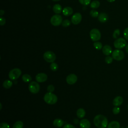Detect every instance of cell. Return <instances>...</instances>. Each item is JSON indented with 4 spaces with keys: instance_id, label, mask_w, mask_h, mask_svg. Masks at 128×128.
<instances>
[{
    "instance_id": "obj_39",
    "label": "cell",
    "mask_w": 128,
    "mask_h": 128,
    "mask_svg": "<svg viewBox=\"0 0 128 128\" xmlns=\"http://www.w3.org/2000/svg\"><path fill=\"white\" fill-rule=\"evenodd\" d=\"M4 14V11L2 10H0V16H2Z\"/></svg>"
},
{
    "instance_id": "obj_35",
    "label": "cell",
    "mask_w": 128,
    "mask_h": 128,
    "mask_svg": "<svg viewBox=\"0 0 128 128\" xmlns=\"http://www.w3.org/2000/svg\"><path fill=\"white\" fill-rule=\"evenodd\" d=\"M47 90L49 92H52L54 90V87L52 84H50L47 86Z\"/></svg>"
},
{
    "instance_id": "obj_44",
    "label": "cell",
    "mask_w": 128,
    "mask_h": 128,
    "mask_svg": "<svg viewBox=\"0 0 128 128\" xmlns=\"http://www.w3.org/2000/svg\"><path fill=\"white\" fill-rule=\"evenodd\" d=\"M127 108H128V106H127Z\"/></svg>"
},
{
    "instance_id": "obj_34",
    "label": "cell",
    "mask_w": 128,
    "mask_h": 128,
    "mask_svg": "<svg viewBox=\"0 0 128 128\" xmlns=\"http://www.w3.org/2000/svg\"><path fill=\"white\" fill-rule=\"evenodd\" d=\"M123 35H124V38L128 40V27L124 29L123 32Z\"/></svg>"
},
{
    "instance_id": "obj_42",
    "label": "cell",
    "mask_w": 128,
    "mask_h": 128,
    "mask_svg": "<svg viewBox=\"0 0 128 128\" xmlns=\"http://www.w3.org/2000/svg\"><path fill=\"white\" fill-rule=\"evenodd\" d=\"M0 110H2V104L0 103Z\"/></svg>"
},
{
    "instance_id": "obj_21",
    "label": "cell",
    "mask_w": 128,
    "mask_h": 128,
    "mask_svg": "<svg viewBox=\"0 0 128 128\" xmlns=\"http://www.w3.org/2000/svg\"><path fill=\"white\" fill-rule=\"evenodd\" d=\"M86 115V112L82 108H78L76 111V116L80 118H83Z\"/></svg>"
},
{
    "instance_id": "obj_4",
    "label": "cell",
    "mask_w": 128,
    "mask_h": 128,
    "mask_svg": "<svg viewBox=\"0 0 128 128\" xmlns=\"http://www.w3.org/2000/svg\"><path fill=\"white\" fill-rule=\"evenodd\" d=\"M22 74L21 70L18 68H14L10 70L8 74V77L11 80H16Z\"/></svg>"
},
{
    "instance_id": "obj_18",
    "label": "cell",
    "mask_w": 128,
    "mask_h": 128,
    "mask_svg": "<svg viewBox=\"0 0 128 128\" xmlns=\"http://www.w3.org/2000/svg\"><path fill=\"white\" fill-rule=\"evenodd\" d=\"M53 124L55 127L61 128L64 124V121L60 118H56L53 121Z\"/></svg>"
},
{
    "instance_id": "obj_38",
    "label": "cell",
    "mask_w": 128,
    "mask_h": 128,
    "mask_svg": "<svg viewBox=\"0 0 128 128\" xmlns=\"http://www.w3.org/2000/svg\"><path fill=\"white\" fill-rule=\"evenodd\" d=\"M63 128H76V127L71 124H67L64 125V126H63Z\"/></svg>"
},
{
    "instance_id": "obj_43",
    "label": "cell",
    "mask_w": 128,
    "mask_h": 128,
    "mask_svg": "<svg viewBox=\"0 0 128 128\" xmlns=\"http://www.w3.org/2000/svg\"><path fill=\"white\" fill-rule=\"evenodd\" d=\"M53 0L54 2H58V1H60V0Z\"/></svg>"
},
{
    "instance_id": "obj_24",
    "label": "cell",
    "mask_w": 128,
    "mask_h": 128,
    "mask_svg": "<svg viewBox=\"0 0 128 128\" xmlns=\"http://www.w3.org/2000/svg\"><path fill=\"white\" fill-rule=\"evenodd\" d=\"M22 80L24 82H28L32 80V77L30 74H26L22 76Z\"/></svg>"
},
{
    "instance_id": "obj_1",
    "label": "cell",
    "mask_w": 128,
    "mask_h": 128,
    "mask_svg": "<svg viewBox=\"0 0 128 128\" xmlns=\"http://www.w3.org/2000/svg\"><path fill=\"white\" fill-rule=\"evenodd\" d=\"M94 123L98 128H106L108 125V120L104 116L98 114L94 118Z\"/></svg>"
},
{
    "instance_id": "obj_37",
    "label": "cell",
    "mask_w": 128,
    "mask_h": 128,
    "mask_svg": "<svg viewBox=\"0 0 128 128\" xmlns=\"http://www.w3.org/2000/svg\"><path fill=\"white\" fill-rule=\"evenodd\" d=\"M6 24V19L2 16H0V26H4Z\"/></svg>"
},
{
    "instance_id": "obj_11",
    "label": "cell",
    "mask_w": 128,
    "mask_h": 128,
    "mask_svg": "<svg viewBox=\"0 0 128 128\" xmlns=\"http://www.w3.org/2000/svg\"><path fill=\"white\" fill-rule=\"evenodd\" d=\"M77 80V76L74 74H71L66 76V82L69 84H73L76 82Z\"/></svg>"
},
{
    "instance_id": "obj_41",
    "label": "cell",
    "mask_w": 128,
    "mask_h": 128,
    "mask_svg": "<svg viewBox=\"0 0 128 128\" xmlns=\"http://www.w3.org/2000/svg\"><path fill=\"white\" fill-rule=\"evenodd\" d=\"M108 2H114L115 1V0H107Z\"/></svg>"
},
{
    "instance_id": "obj_8",
    "label": "cell",
    "mask_w": 128,
    "mask_h": 128,
    "mask_svg": "<svg viewBox=\"0 0 128 128\" xmlns=\"http://www.w3.org/2000/svg\"><path fill=\"white\" fill-rule=\"evenodd\" d=\"M62 16L58 14H56L52 16L50 18V24L54 26H58L62 24Z\"/></svg>"
},
{
    "instance_id": "obj_29",
    "label": "cell",
    "mask_w": 128,
    "mask_h": 128,
    "mask_svg": "<svg viewBox=\"0 0 128 128\" xmlns=\"http://www.w3.org/2000/svg\"><path fill=\"white\" fill-rule=\"evenodd\" d=\"M50 68L51 70H52V71H56L58 70V66L57 64L53 62H52V64H50Z\"/></svg>"
},
{
    "instance_id": "obj_17",
    "label": "cell",
    "mask_w": 128,
    "mask_h": 128,
    "mask_svg": "<svg viewBox=\"0 0 128 128\" xmlns=\"http://www.w3.org/2000/svg\"><path fill=\"white\" fill-rule=\"evenodd\" d=\"M73 13V10L70 6H66L62 10V14L65 16H70Z\"/></svg>"
},
{
    "instance_id": "obj_15",
    "label": "cell",
    "mask_w": 128,
    "mask_h": 128,
    "mask_svg": "<svg viewBox=\"0 0 128 128\" xmlns=\"http://www.w3.org/2000/svg\"><path fill=\"white\" fill-rule=\"evenodd\" d=\"M123 102V98L121 96H116L113 100L112 104L115 106H120Z\"/></svg>"
},
{
    "instance_id": "obj_5",
    "label": "cell",
    "mask_w": 128,
    "mask_h": 128,
    "mask_svg": "<svg viewBox=\"0 0 128 128\" xmlns=\"http://www.w3.org/2000/svg\"><path fill=\"white\" fill-rule=\"evenodd\" d=\"M126 42L125 38H119L116 39L114 42V46L116 49H122L126 47Z\"/></svg>"
},
{
    "instance_id": "obj_36",
    "label": "cell",
    "mask_w": 128,
    "mask_h": 128,
    "mask_svg": "<svg viewBox=\"0 0 128 128\" xmlns=\"http://www.w3.org/2000/svg\"><path fill=\"white\" fill-rule=\"evenodd\" d=\"M0 128H10V126L8 123L2 122L0 124Z\"/></svg>"
},
{
    "instance_id": "obj_9",
    "label": "cell",
    "mask_w": 128,
    "mask_h": 128,
    "mask_svg": "<svg viewBox=\"0 0 128 128\" xmlns=\"http://www.w3.org/2000/svg\"><path fill=\"white\" fill-rule=\"evenodd\" d=\"M28 90L31 93L36 94L39 92L40 86L38 82H32L28 84Z\"/></svg>"
},
{
    "instance_id": "obj_40",
    "label": "cell",
    "mask_w": 128,
    "mask_h": 128,
    "mask_svg": "<svg viewBox=\"0 0 128 128\" xmlns=\"http://www.w3.org/2000/svg\"><path fill=\"white\" fill-rule=\"evenodd\" d=\"M125 48H126V52L128 54V44H127L125 47Z\"/></svg>"
},
{
    "instance_id": "obj_25",
    "label": "cell",
    "mask_w": 128,
    "mask_h": 128,
    "mask_svg": "<svg viewBox=\"0 0 128 128\" xmlns=\"http://www.w3.org/2000/svg\"><path fill=\"white\" fill-rule=\"evenodd\" d=\"M24 124L20 120H18L13 125L12 128H23Z\"/></svg>"
},
{
    "instance_id": "obj_30",
    "label": "cell",
    "mask_w": 128,
    "mask_h": 128,
    "mask_svg": "<svg viewBox=\"0 0 128 128\" xmlns=\"http://www.w3.org/2000/svg\"><path fill=\"white\" fill-rule=\"evenodd\" d=\"M70 22H71L68 20H62V23L61 24L62 26L66 28V27H68V26H70Z\"/></svg>"
},
{
    "instance_id": "obj_10",
    "label": "cell",
    "mask_w": 128,
    "mask_h": 128,
    "mask_svg": "<svg viewBox=\"0 0 128 128\" xmlns=\"http://www.w3.org/2000/svg\"><path fill=\"white\" fill-rule=\"evenodd\" d=\"M82 20V14L80 12H76L74 14L72 18H71V22L72 24L76 25L80 23Z\"/></svg>"
},
{
    "instance_id": "obj_23",
    "label": "cell",
    "mask_w": 128,
    "mask_h": 128,
    "mask_svg": "<svg viewBox=\"0 0 128 128\" xmlns=\"http://www.w3.org/2000/svg\"><path fill=\"white\" fill-rule=\"evenodd\" d=\"M12 85V82L9 80H4L2 84L3 87L6 88H11Z\"/></svg>"
},
{
    "instance_id": "obj_32",
    "label": "cell",
    "mask_w": 128,
    "mask_h": 128,
    "mask_svg": "<svg viewBox=\"0 0 128 128\" xmlns=\"http://www.w3.org/2000/svg\"><path fill=\"white\" fill-rule=\"evenodd\" d=\"M91 0H78V2L82 5L88 6L90 4Z\"/></svg>"
},
{
    "instance_id": "obj_19",
    "label": "cell",
    "mask_w": 128,
    "mask_h": 128,
    "mask_svg": "<svg viewBox=\"0 0 128 128\" xmlns=\"http://www.w3.org/2000/svg\"><path fill=\"white\" fill-rule=\"evenodd\" d=\"M108 128H120V123L116 120H114L110 122L108 126Z\"/></svg>"
},
{
    "instance_id": "obj_28",
    "label": "cell",
    "mask_w": 128,
    "mask_h": 128,
    "mask_svg": "<svg viewBox=\"0 0 128 128\" xmlns=\"http://www.w3.org/2000/svg\"><path fill=\"white\" fill-rule=\"evenodd\" d=\"M90 16H92V17L93 18H96V17H98V15H99V14H98V12L95 10H92L90 11Z\"/></svg>"
},
{
    "instance_id": "obj_31",
    "label": "cell",
    "mask_w": 128,
    "mask_h": 128,
    "mask_svg": "<svg viewBox=\"0 0 128 128\" xmlns=\"http://www.w3.org/2000/svg\"><path fill=\"white\" fill-rule=\"evenodd\" d=\"M113 58L112 56H106L105 58V59H104V60H105V62L108 64H111L112 62V60H113Z\"/></svg>"
},
{
    "instance_id": "obj_22",
    "label": "cell",
    "mask_w": 128,
    "mask_h": 128,
    "mask_svg": "<svg viewBox=\"0 0 128 128\" xmlns=\"http://www.w3.org/2000/svg\"><path fill=\"white\" fill-rule=\"evenodd\" d=\"M100 6V2L97 0H94L92 1L90 4V6L92 9L98 8Z\"/></svg>"
},
{
    "instance_id": "obj_27",
    "label": "cell",
    "mask_w": 128,
    "mask_h": 128,
    "mask_svg": "<svg viewBox=\"0 0 128 128\" xmlns=\"http://www.w3.org/2000/svg\"><path fill=\"white\" fill-rule=\"evenodd\" d=\"M120 35V30L118 28L116 29L112 34V37L114 39H117Z\"/></svg>"
},
{
    "instance_id": "obj_12",
    "label": "cell",
    "mask_w": 128,
    "mask_h": 128,
    "mask_svg": "<svg viewBox=\"0 0 128 128\" xmlns=\"http://www.w3.org/2000/svg\"><path fill=\"white\" fill-rule=\"evenodd\" d=\"M48 79V76L43 72L38 73L36 76V80L38 82H44Z\"/></svg>"
},
{
    "instance_id": "obj_20",
    "label": "cell",
    "mask_w": 128,
    "mask_h": 128,
    "mask_svg": "<svg viewBox=\"0 0 128 128\" xmlns=\"http://www.w3.org/2000/svg\"><path fill=\"white\" fill-rule=\"evenodd\" d=\"M52 10L56 14H59L62 12V7L60 4H56L53 6Z\"/></svg>"
},
{
    "instance_id": "obj_16",
    "label": "cell",
    "mask_w": 128,
    "mask_h": 128,
    "mask_svg": "<svg viewBox=\"0 0 128 128\" xmlns=\"http://www.w3.org/2000/svg\"><path fill=\"white\" fill-rule=\"evenodd\" d=\"M108 18V15L105 12H101L98 16V20L101 22H106Z\"/></svg>"
},
{
    "instance_id": "obj_26",
    "label": "cell",
    "mask_w": 128,
    "mask_h": 128,
    "mask_svg": "<svg viewBox=\"0 0 128 128\" xmlns=\"http://www.w3.org/2000/svg\"><path fill=\"white\" fill-rule=\"evenodd\" d=\"M93 45H94V48L96 49V50H101L102 48V44L100 42H95L94 43V44H93Z\"/></svg>"
},
{
    "instance_id": "obj_14",
    "label": "cell",
    "mask_w": 128,
    "mask_h": 128,
    "mask_svg": "<svg viewBox=\"0 0 128 128\" xmlns=\"http://www.w3.org/2000/svg\"><path fill=\"white\" fill-rule=\"evenodd\" d=\"M102 53L104 55L107 56H109L111 54H112V48L110 46L106 44L102 47Z\"/></svg>"
},
{
    "instance_id": "obj_6",
    "label": "cell",
    "mask_w": 128,
    "mask_h": 128,
    "mask_svg": "<svg viewBox=\"0 0 128 128\" xmlns=\"http://www.w3.org/2000/svg\"><path fill=\"white\" fill-rule=\"evenodd\" d=\"M43 57L46 62L51 63L54 62L56 59V56L55 54L52 51L46 52L43 55Z\"/></svg>"
},
{
    "instance_id": "obj_13",
    "label": "cell",
    "mask_w": 128,
    "mask_h": 128,
    "mask_svg": "<svg viewBox=\"0 0 128 128\" xmlns=\"http://www.w3.org/2000/svg\"><path fill=\"white\" fill-rule=\"evenodd\" d=\"M80 128H90V122L87 119H82L80 122Z\"/></svg>"
},
{
    "instance_id": "obj_3",
    "label": "cell",
    "mask_w": 128,
    "mask_h": 128,
    "mask_svg": "<svg viewBox=\"0 0 128 128\" xmlns=\"http://www.w3.org/2000/svg\"><path fill=\"white\" fill-rule=\"evenodd\" d=\"M90 36L91 40L93 42H97L101 38L100 31L97 28H92L90 32Z\"/></svg>"
},
{
    "instance_id": "obj_7",
    "label": "cell",
    "mask_w": 128,
    "mask_h": 128,
    "mask_svg": "<svg viewBox=\"0 0 128 128\" xmlns=\"http://www.w3.org/2000/svg\"><path fill=\"white\" fill-rule=\"evenodd\" d=\"M112 58L118 61L122 60L124 58V54L120 49H116L112 52Z\"/></svg>"
},
{
    "instance_id": "obj_2",
    "label": "cell",
    "mask_w": 128,
    "mask_h": 128,
    "mask_svg": "<svg viewBox=\"0 0 128 128\" xmlns=\"http://www.w3.org/2000/svg\"><path fill=\"white\" fill-rule=\"evenodd\" d=\"M44 100L46 104H54L57 102L58 97L52 92H48L44 94Z\"/></svg>"
},
{
    "instance_id": "obj_33",
    "label": "cell",
    "mask_w": 128,
    "mask_h": 128,
    "mask_svg": "<svg viewBox=\"0 0 128 128\" xmlns=\"http://www.w3.org/2000/svg\"><path fill=\"white\" fill-rule=\"evenodd\" d=\"M120 108L118 106H115L112 109V112L114 114H118L120 112Z\"/></svg>"
},
{
    "instance_id": "obj_45",
    "label": "cell",
    "mask_w": 128,
    "mask_h": 128,
    "mask_svg": "<svg viewBox=\"0 0 128 128\" xmlns=\"http://www.w3.org/2000/svg\"><path fill=\"white\" fill-rule=\"evenodd\" d=\"M126 128H128V126H126Z\"/></svg>"
}]
</instances>
